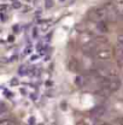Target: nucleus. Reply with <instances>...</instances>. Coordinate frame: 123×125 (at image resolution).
Instances as JSON below:
<instances>
[{
  "mask_svg": "<svg viewBox=\"0 0 123 125\" xmlns=\"http://www.w3.org/2000/svg\"><path fill=\"white\" fill-rule=\"evenodd\" d=\"M88 19L93 21L95 23L100 22V21H104L106 17H108V9L105 6H101V7H94L89 12H88Z\"/></svg>",
  "mask_w": 123,
  "mask_h": 125,
  "instance_id": "nucleus-1",
  "label": "nucleus"
},
{
  "mask_svg": "<svg viewBox=\"0 0 123 125\" xmlns=\"http://www.w3.org/2000/svg\"><path fill=\"white\" fill-rule=\"evenodd\" d=\"M95 58H98L99 60H109L111 58V49L106 48V47H99L95 53H94Z\"/></svg>",
  "mask_w": 123,
  "mask_h": 125,
  "instance_id": "nucleus-2",
  "label": "nucleus"
},
{
  "mask_svg": "<svg viewBox=\"0 0 123 125\" xmlns=\"http://www.w3.org/2000/svg\"><path fill=\"white\" fill-rule=\"evenodd\" d=\"M68 67H69V70L70 71H80V62H77L76 59H74V58H71V59H69V62H68Z\"/></svg>",
  "mask_w": 123,
  "mask_h": 125,
  "instance_id": "nucleus-3",
  "label": "nucleus"
},
{
  "mask_svg": "<svg viewBox=\"0 0 123 125\" xmlns=\"http://www.w3.org/2000/svg\"><path fill=\"white\" fill-rule=\"evenodd\" d=\"M95 28H97V30H98L99 34H105V32H108V30H109L108 24H106L104 21L98 22V23H97V25H95Z\"/></svg>",
  "mask_w": 123,
  "mask_h": 125,
  "instance_id": "nucleus-4",
  "label": "nucleus"
},
{
  "mask_svg": "<svg viewBox=\"0 0 123 125\" xmlns=\"http://www.w3.org/2000/svg\"><path fill=\"white\" fill-rule=\"evenodd\" d=\"M75 84H76L77 87L82 88L83 85H86V84H87V78L85 77L83 75H78V76L75 77Z\"/></svg>",
  "mask_w": 123,
  "mask_h": 125,
  "instance_id": "nucleus-5",
  "label": "nucleus"
},
{
  "mask_svg": "<svg viewBox=\"0 0 123 125\" xmlns=\"http://www.w3.org/2000/svg\"><path fill=\"white\" fill-rule=\"evenodd\" d=\"M105 112H106V108H105V107L99 106V107H97V108L92 112V115H94L95 118H100V117H103V115L105 114Z\"/></svg>",
  "mask_w": 123,
  "mask_h": 125,
  "instance_id": "nucleus-6",
  "label": "nucleus"
},
{
  "mask_svg": "<svg viewBox=\"0 0 123 125\" xmlns=\"http://www.w3.org/2000/svg\"><path fill=\"white\" fill-rule=\"evenodd\" d=\"M18 72H19V75H25V73H28V71H27V66H21V69L18 70Z\"/></svg>",
  "mask_w": 123,
  "mask_h": 125,
  "instance_id": "nucleus-7",
  "label": "nucleus"
},
{
  "mask_svg": "<svg viewBox=\"0 0 123 125\" xmlns=\"http://www.w3.org/2000/svg\"><path fill=\"white\" fill-rule=\"evenodd\" d=\"M7 19L6 17V11H1V22H5Z\"/></svg>",
  "mask_w": 123,
  "mask_h": 125,
  "instance_id": "nucleus-8",
  "label": "nucleus"
},
{
  "mask_svg": "<svg viewBox=\"0 0 123 125\" xmlns=\"http://www.w3.org/2000/svg\"><path fill=\"white\" fill-rule=\"evenodd\" d=\"M13 9H16V10L22 9V4H21V2H15V4H13Z\"/></svg>",
  "mask_w": 123,
  "mask_h": 125,
  "instance_id": "nucleus-9",
  "label": "nucleus"
},
{
  "mask_svg": "<svg viewBox=\"0 0 123 125\" xmlns=\"http://www.w3.org/2000/svg\"><path fill=\"white\" fill-rule=\"evenodd\" d=\"M27 2H29V4H35L36 0H27Z\"/></svg>",
  "mask_w": 123,
  "mask_h": 125,
  "instance_id": "nucleus-10",
  "label": "nucleus"
},
{
  "mask_svg": "<svg viewBox=\"0 0 123 125\" xmlns=\"http://www.w3.org/2000/svg\"><path fill=\"white\" fill-rule=\"evenodd\" d=\"M16 82H17V79H12V81H11V84H12V85H16V84H17Z\"/></svg>",
  "mask_w": 123,
  "mask_h": 125,
  "instance_id": "nucleus-11",
  "label": "nucleus"
}]
</instances>
